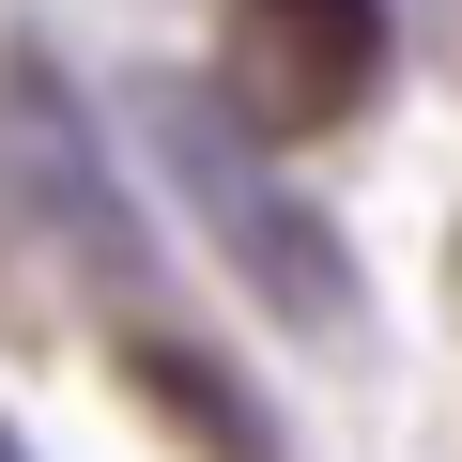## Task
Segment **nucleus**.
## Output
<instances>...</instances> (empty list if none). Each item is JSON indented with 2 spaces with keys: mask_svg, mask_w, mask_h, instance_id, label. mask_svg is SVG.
<instances>
[{
  "mask_svg": "<svg viewBox=\"0 0 462 462\" xmlns=\"http://www.w3.org/2000/svg\"><path fill=\"white\" fill-rule=\"evenodd\" d=\"M385 93V0H231L216 16V108L247 139H339Z\"/></svg>",
  "mask_w": 462,
  "mask_h": 462,
  "instance_id": "f257e3e1",
  "label": "nucleus"
}]
</instances>
